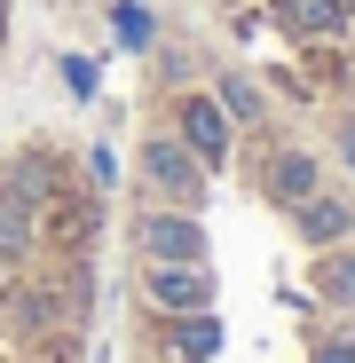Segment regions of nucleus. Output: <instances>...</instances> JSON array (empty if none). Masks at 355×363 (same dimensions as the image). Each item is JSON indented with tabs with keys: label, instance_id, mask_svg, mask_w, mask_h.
<instances>
[{
	"label": "nucleus",
	"instance_id": "ddd939ff",
	"mask_svg": "<svg viewBox=\"0 0 355 363\" xmlns=\"http://www.w3.org/2000/svg\"><path fill=\"white\" fill-rule=\"evenodd\" d=\"M339 158H347V166H355V118H347V135H339Z\"/></svg>",
	"mask_w": 355,
	"mask_h": 363
},
{
	"label": "nucleus",
	"instance_id": "f03ea898",
	"mask_svg": "<svg viewBox=\"0 0 355 363\" xmlns=\"http://www.w3.org/2000/svg\"><path fill=\"white\" fill-rule=\"evenodd\" d=\"M142 292L158 300V316H198V308H213V269L205 261H142Z\"/></svg>",
	"mask_w": 355,
	"mask_h": 363
},
{
	"label": "nucleus",
	"instance_id": "0eeeda50",
	"mask_svg": "<svg viewBox=\"0 0 355 363\" xmlns=\"http://www.w3.org/2000/svg\"><path fill=\"white\" fill-rule=\"evenodd\" d=\"M276 24L284 32H339L347 24V0H276Z\"/></svg>",
	"mask_w": 355,
	"mask_h": 363
},
{
	"label": "nucleus",
	"instance_id": "423d86ee",
	"mask_svg": "<svg viewBox=\"0 0 355 363\" xmlns=\"http://www.w3.org/2000/svg\"><path fill=\"white\" fill-rule=\"evenodd\" d=\"M316 190H324V166H316L308 150H276V158H269V198H276L284 213L300 206V198H316Z\"/></svg>",
	"mask_w": 355,
	"mask_h": 363
},
{
	"label": "nucleus",
	"instance_id": "9d476101",
	"mask_svg": "<svg viewBox=\"0 0 355 363\" xmlns=\"http://www.w3.org/2000/svg\"><path fill=\"white\" fill-rule=\"evenodd\" d=\"M316 284H324L332 300H355V253H332V261L316 269Z\"/></svg>",
	"mask_w": 355,
	"mask_h": 363
},
{
	"label": "nucleus",
	"instance_id": "39448f33",
	"mask_svg": "<svg viewBox=\"0 0 355 363\" xmlns=\"http://www.w3.org/2000/svg\"><path fill=\"white\" fill-rule=\"evenodd\" d=\"M292 237H308L316 253H332V245H347V237H355V206L316 190V198H300V206H292Z\"/></svg>",
	"mask_w": 355,
	"mask_h": 363
},
{
	"label": "nucleus",
	"instance_id": "20e7f679",
	"mask_svg": "<svg viewBox=\"0 0 355 363\" xmlns=\"http://www.w3.org/2000/svg\"><path fill=\"white\" fill-rule=\"evenodd\" d=\"M174 135L198 150V166H221L229 158V111L213 95H182V103H174Z\"/></svg>",
	"mask_w": 355,
	"mask_h": 363
},
{
	"label": "nucleus",
	"instance_id": "9b49d317",
	"mask_svg": "<svg viewBox=\"0 0 355 363\" xmlns=\"http://www.w3.org/2000/svg\"><path fill=\"white\" fill-rule=\"evenodd\" d=\"M87 174H95V190H111V182H118V158L95 143V150H87Z\"/></svg>",
	"mask_w": 355,
	"mask_h": 363
},
{
	"label": "nucleus",
	"instance_id": "1a4fd4ad",
	"mask_svg": "<svg viewBox=\"0 0 355 363\" xmlns=\"http://www.w3.org/2000/svg\"><path fill=\"white\" fill-rule=\"evenodd\" d=\"M213 103H221L229 118H261V87H253V79H237V72H221V87H213Z\"/></svg>",
	"mask_w": 355,
	"mask_h": 363
},
{
	"label": "nucleus",
	"instance_id": "f257e3e1",
	"mask_svg": "<svg viewBox=\"0 0 355 363\" xmlns=\"http://www.w3.org/2000/svg\"><path fill=\"white\" fill-rule=\"evenodd\" d=\"M142 182L158 198H174V206H198L205 198V166H198V150L182 135H150L142 143Z\"/></svg>",
	"mask_w": 355,
	"mask_h": 363
},
{
	"label": "nucleus",
	"instance_id": "6e6552de",
	"mask_svg": "<svg viewBox=\"0 0 355 363\" xmlns=\"http://www.w3.org/2000/svg\"><path fill=\"white\" fill-rule=\"evenodd\" d=\"M221 347V324H213V308H198V316H174V355L182 363H205Z\"/></svg>",
	"mask_w": 355,
	"mask_h": 363
},
{
	"label": "nucleus",
	"instance_id": "7ed1b4c3",
	"mask_svg": "<svg viewBox=\"0 0 355 363\" xmlns=\"http://www.w3.org/2000/svg\"><path fill=\"white\" fill-rule=\"evenodd\" d=\"M135 245H142V261H205V229L182 206H150L135 221Z\"/></svg>",
	"mask_w": 355,
	"mask_h": 363
},
{
	"label": "nucleus",
	"instance_id": "f8f14e48",
	"mask_svg": "<svg viewBox=\"0 0 355 363\" xmlns=\"http://www.w3.org/2000/svg\"><path fill=\"white\" fill-rule=\"evenodd\" d=\"M316 363H355V347H347V340H324V347H316Z\"/></svg>",
	"mask_w": 355,
	"mask_h": 363
}]
</instances>
